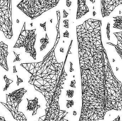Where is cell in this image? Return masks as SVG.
I'll list each match as a JSON object with an SVG mask.
<instances>
[{"label": "cell", "instance_id": "cell-12", "mask_svg": "<svg viewBox=\"0 0 122 121\" xmlns=\"http://www.w3.org/2000/svg\"><path fill=\"white\" fill-rule=\"evenodd\" d=\"M39 42H40V44H41V46H40L39 50H40V51H42L46 48V45H47L48 43H49V37H48L47 34H46L45 37L41 39L40 41H39Z\"/></svg>", "mask_w": 122, "mask_h": 121}, {"label": "cell", "instance_id": "cell-18", "mask_svg": "<svg viewBox=\"0 0 122 121\" xmlns=\"http://www.w3.org/2000/svg\"><path fill=\"white\" fill-rule=\"evenodd\" d=\"M0 121H6V119H5V118H4V116H1V115H0Z\"/></svg>", "mask_w": 122, "mask_h": 121}, {"label": "cell", "instance_id": "cell-3", "mask_svg": "<svg viewBox=\"0 0 122 121\" xmlns=\"http://www.w3.org/2000/svg\"><path fill=\"white\" fill-rule=\"evenodd\" d=\"M60 0H21L16 7L31 20L56 7Z\"/></svg>", "mask_w": 122, "mask_h": 121}, {"label": "cell", "instance_id": "cell-4", "mask_svg": "<svg viewBox=\"0 0 122 121\" xmlns=\"http://www.w3.org/2000/svg\"><path fill=\"white\" fill-rule=\"evenodd\" d=\"M37 34L36 29H26V23L24 22L19 35L14 45V48H24L25 53L34 60L36 59V41Z\"/></svg>", "mask_w": 122, "mask_h": 121}, {"label": "cell", "instance_id": "cell-16", "mask_svg": "<svg viewBox=\"0 0 122 121\" xmlns=\"http://www.w3.org/2000/svg\"><path fill=\"white\" fill-rule=\"evenodd\" d=\"M39 26H40L41 27H42V28L46 31V22H44V23H43V24H40Z\"/></svg>", "mask_w": 122, "mask_h": 121}, {"label": "cell", "instance_id": "cell-5", "mask_svg": "<svg viewBox=\"0 0 122 121\" xmlns=\"http://www.w3.org/2000/svg\"><path fill=\"white\" fill-rule=\"evenodd\" d=\"M26 93L27 90L25 88H19L5 95L6 102L0 101V103L11 113L16 121H27L24 113L19 111V105Z\"/></svg>", "mask_w": 122, "mask_h": 121}, {"label": "cell", "instance_id": "cell-14", "mask_svg": "<svg viewBox=\"0 0 122 121\" xmlns=\"http://www.w3.org/2000/svg\"><path fill=\"white\" fill-rule=\"evenodd\" d=\"M24 82V80L19 76V75H16V86H19L21 83Z\"/></svg>", "mask_w": 122, "mask_h": 121}, {"label": "cell", "instance_id": "cell-6", "mask_svg": "<svg viewBox=\"0 0 122 121\" xmlns=\"http://www.w3.org/2000/svg\"><path fill=\"white\" fill-rule=\"evenodd\" d=\"M0 31L6 39H12L14 35L12 0H0Z\"/></svg>", "mask_w": 122, "mask_h": 121}, {"label": "cell", "instance_id": "cell-10", "mask_svg": "<svg viewBox=\"0 0 122 121\" xmlns=\"http://www.w3.org/2000/svg\"><path fill=\"white\" fill-rule=\"evenodd\" d=\"M89 12V9L86 4V0H77L76 19L83 17Z\"/></svg>", "mask_w": 122, "mask_h": 121}, {"label": "cell", "instance_id": "cell-7", "mask_svg": "<svg viewBox=\"0 0 122 121\" xmlns=\"http://www.w3.org/2000/svg\"><path fill=\"white\" fill-rule=\"evenodd\" d=\"M122 5V0H101V13L103 17L109 16L116 8Z\"/></svg>", "mask_w": 122, "mask_h": 121}, {"label": "cell", "instance_id": "cell-20", "mask_svg": "<svg viewBox=\"0 0 122 121\" xmlns=\"http://www.w3.org/2000/svg\"><path fill=\"white\" fill-rule=\"evenodd\" d=\"M16 22H17V23H19V19H16Z\"/></svg>", "mask_w": 122, "mask_h": 121}, {"label": "cell", "instance_id": "cell-19", "mask_svg": "<svg viewBox=\"0 0 122 121\" xmlns=\"http://www.w3.org/2000/svg\"><path fill=\"white\" fill-rule=\"evenodd\" d=\"M119 56H120V58H122V52L120 53V54H119Z\"/></svg>", "mask_w": 122, "mask_h": 121}, {"label": "cell", "instance_id": "cell-1", "mask_svg": "<svg viewBox=\"0 0 122 121\" xmlns=\"http://www.w3.org/2000/svg\"><path fill=\"white\" fill-rule=\"evenodd\" d=\"M100 19L76 26L81 87L79 121H102L107 113L122 111V83L114 74L104 46Z\"/></svg>", "mask_w": 122, "mask_h": 121}, {"label": "cell", "instance_id": "cell-15", "mask_svg": "<svg viewBox=\"0 0 122 121\" xmlns=\"http://www.w3.org/2000/svg\"><path fill=\"white\" fill-rule=\"evenodd\" d=\"M12 68H13V73H17L18 71H17L16 66H14Z\"/></svg>", "mask_w": 122, "mask_h": 121}, {"label": "cell", "instance_id": "cell-2", "mask_svg": "<svg viewBox=\"0 0 122 121\" xmlns=\"http://www.w3.org/2000/svg\"><path fill=\"white\" fill-rule=\"evenodd\" d=\"M61 12L56 11V39L51 48L37 62L21 63L20 66L30 74L29 83L41 93L45 99V113L37 121H69L66 118L68 112L61 109L59 100L67 78L66 63L71 51L73 41L70 42L65 59L59 61L56 50L61 38Z\"/></svg>", "mask_w": 122, "mask_h": 121}, {"label": "cell", "instance_id": "cell-13", "mask_svg": "<svg viewBox=\"0 0 122 121\" xmlns=\"http://www.w3.org/2000/svg\"><path fill=\"white\" fill-rule=\"evenodd\" d=\"M14 52V59L13 61V63H16V62H20L21 61V58H20V56L21 54L19 53H16V51H13Z\"/></svg>", "mask_w": 122, "mask_h": 121}, {"label": "cell", "instance_id": "cell-8", "mask_svg": "<svg viewBox=\"0 0 122 121\" xmlns=\"http://www.w3.org/2000/svg\"><path fill=\"white\" fill-rule=\"evenodd\" d=\"M9 47L8 45L1 41H0V66L6 71H9V66H8V51Z\"/></svg>", "mask_w": 122, "mask_h": 121}, {"label": "cell", "instance_id": "cell-11", "mask_svg": "<svg viewBox=\"0 0 122 121\" xmlns=\"http://www.w3.org/2000/svg\"><path fill=\"white\" fill-rule=\"evenodd\" d=\"M3 79H4V83H5L4 87V88H3V91L5 92V91H6L9 89V88L10 87L11 84L14 82V81H13L12 79L9 78L7 76V75H4V76H3Z\"/></svg>", "mask_w": 122, "mask_h": 121}, {"label": "cell", "instance_id": "cell-17", "mask_svg": "<svg viewBox=\"0 0 122 121\" xmlns=\"http://www.w3.org/2000/svg\"><path fill=\"white\" fill-rule=\"evenodd\" d=\"M113 121H121V118H120V116H118Z\"/></svg>", "mask_w": 122, "mask_h": 121}, {"label": "cell", "instance_id": "cell-9", "mask_svg": "<svg viewBox=\"0 0 122 121\" xmlns=\"http://www.w3.org/2000/svg\"><path fill=\"white\" fill-rule=\"evenodd\" d=\"M27 101V106H26V111L31 112V116H34L37 114L39 109L41 108V106L39 104V99L36 97H34V98L29 99L26 98Z\"/></svg>", "mask_w": 122, "mask_h": 121}]
</instances>
